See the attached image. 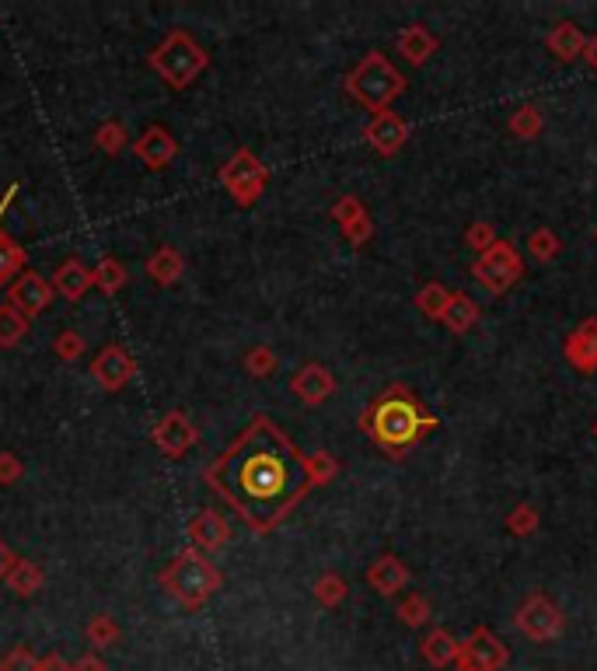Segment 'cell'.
<instances>
[{
	"label": "cell",
	"instance_id": "15",
	"mask_svg": "<svg viewBox=\"0 0 597 671\" xmlns=\"http://www.w3.org/2000/svg\"><path fill=\"white\" fill-rule=\"evenodd\" d=\"M290 388H294V392L301 395L304 402H322L325 395L332 392V378L318 364H308V367H301V371L294 374Z\"/></svg>",
	"mask_w": 597,
	"mask_h": 671
},
{
	"label": "cell",
	"instance_id": "10",
	"mask_svg": "<svg viewBox=\"0 0 597 671\" xmlns=\"http://www.w3.org/2000/svg\"><path fill=\"white\" fill-rule=\"evenodd\" d=\"M350 88L357 91L364 102L381 105L395 91V74L381 60H367L364 67H360L357 74L350 77Z\"/></svg>",
	"mask_w": 597,
	"mask_h": 671
},
{
	"label": "cell",
	"instance_id": "26",
	"mask_svg": "<svg viewBox=\"0 0 597 671\" xmlns=\"http://www.w3.org/2000/svg\"><path fill=\"white\" fill-rule=\"evenodd\" d=\"M39 661L28 647H14L4 661H0V671H39Z\"/></svg>",
	"mask_w": 597,
	"mask_h": 671
},
{
	"label": "cell",
	"instance_id": "8",
	"mask_svg": "<svg viewBox=\"0 0 597 671\" xmlns=\"http://www.w3.org/2000/svg\"><path fill=\"white\" fill-rule=\"evenodd\" d=\"M49 301H53V284H49L46 277H39V273H21L11 284V291H7V305L18 308L28 319L46 312Z\"/></svg>",
	"mask_w": 597,
	"mask_h": 671
},
{
	"label": "cell",
	"instance_id": "5",
	"mask_svg": "<svg viewBox=\"0 0 597 671\" xmlns=\"http://www.w3.org/2000/svg\"><path fill=\"white\" fill-rule=\"evenodd\" d=\"M416 427H419L416 409H412L409 402H402V399L381 402L378 413H374V434H378L381 444H392V448H398V444H405V441H412Z\"/></svg>",
	"mask_w": 597,
	"mask_h": 671
},
{
	"label": "cell",
	"instance_id": "27",
	"mask_svg": "<svg viewBox=\"0 0 597 671\" xmlns=\"http://www.w3.org/2000/svg\"><path fill=\"white\" fill-rule=\"evenodd\" d=\"M371 140L381 147V151H392L395 140H398V126L392 123V119H378V123L371 126Z\"/></svg>",
	"mask_w": 597,
	"mask_h": 671
},
{
	"label": "cell",
	"instance_id": "18",
	"mask_svg": "<svg viewBox=\"0 0 597 671\" xmlns=\"http://www.w3.org/2000/svg\"><path fill=\"white\" fill-rule=\"evenodd\" d=\"M28 315H21L18 308L0 305V346H18L28 336Z\"/></svg>",
	"mask_w": 597,
	"mask_h": 671
},
{
	"label": "cell",
	"instance_id": "29",
	"mask_svg": "<svg viewBox=\"0 0 597 671\" xmlns=\"http://www.w3.org/2000/svg\"><path fill=\"white\" fill-rule=\"evenodd\" d=\"M18 476H21V462H18V455H11V451H0V486L18 483Z\"/></svg>",
	"mask_w": 597,
	"mask_h": 671
},
{
	"label": "cell",
	"instance_id": "11",
	"mask_svg": "<svg viewBox=\"0 0 597 671\" xmlns=\"http://www.w3.org/2000/svg\"><path fill=\"white\" fill-rule=\"evenodd\" d=\"M189 539H193L199 549H220L227 539H231V528H227V521L210 507V511H199L193 518V525H189Z\"/></svg>",
	"mask_w": 597,
	"mask_h": 671
},
{
	"label": "cell",
	"instance_id": "31",
	"mask_svg": "<svg viewBox=\"0 0 597 671\" xmlns=\"http://www.w3.org/2000/svg\"><path fill=\"white\" fill-rule=\"evenodd\" d=\"M74 671H109V665L98 654H84L81 661H74Z\"/></svg>",
	"mask_w": 597,
	"mask_h": 671
},
{
	"label": "cell",
	"instance_id": "3",
	"mask_svg": "<svg viewBox=\"0 0 597 671\" xmlns=\"http://www.w3.org/2000/svg\"><path fill=\"white\" fill-rule=\"evenodd\" d=\"M206 63H210V56H206L203 46H196L182 28L168 32L165 39L151 49V67L158 70L172 88H189L206 70Z\"/></svg>",
	"mask_w": 597,
	"mask_h": 671
},
{
	"label": "cell",
	"instance_id": "23",
	"mask_svg": "<svg viewBox=\"0 0 597 671\" xmlns=\"http://www.w3.org/2000/svg\"><path fill=\"white\" fill-rule=\"evenodd\" d=\"M53 353L60 360H81L84 357V336L74 333V329H67V333H60L53 339Z\"/></svg>",
	"mask_w": 597,
	"mask_h": 671
},
{
	"label": "cell",
	"instance_id": "16",
	"mask_svg": "<svg viewBox=\"0 0 597 671\" xmlns=\"http://www.w3.org/2000/svg\"><path fill=\"white\" fill-rule=\"evenodd\" d=\"M7 588L14 591V595H21V598H28V595H35V591L42 588V581H46V577H42V570L35 567L32 560H14V567L7 570Z\"/></svg>",
	"mask_w": 597,
	"mask_h": 671
},
{
	"label": "cell",
	"instance_id": "33",
	"mask_svg": "<svg viewBox=\"0 0 597 671\" xmlns=\"http://www.w3.org/2000/svg\"><path fill=\"white\" fill-rule=\"evenodd\" d=\"M14 193H18V186L7 189V196H4V200H0V214H4V207H7V203H11V196H14Z\"/></svg>",
	"mask_w": 597,
	"mask_h": 671
},
{
	"label": "cell",
	"instance_id": "1",
	"mask_svg": "<svg viewBox=\"0 0 597 671\" xmlns=\"http://www.w3.org/2000/svg\"><path fill=\"white\" fill-rule=\"evenodd\" d=\"M206 483L255 532H269L276 518H283L290 504L301 497L308 483V465L297 458L294 444L266 416H255L252 427L206 469Z\"/></svg>",
	"mask_w": 597,
	"mask_h": 671
},
{
	"label": "cell",
	"instance_id": "19",
	"mask_svg": "<svg viewBox=\"0 0 597 671\" xmlns=\"http://www.w3.org/2000/svg\"><path fill=\"white\" fill-rule=\"evenodd\" d=\"M21 266H25V249H21V245L14 242L11 235H4V231H0V287H4L7 280L18 277Z\"/></svg>",
	"mask_w": 597,
	"mask_h": 671
},
{
	"label": "cell",
	"instance_id": "32",
	"mask_svg": "<svg viewBox=\"0 0 597 671\" xmlns=\"http://www.w3.org/2000/svg\"><path fill=\"white\" fill-rule=\"evenodd\" d=\"M14 560H18V556H14L11 549H7V542L0 539V581H4V577H7V570L14 567Z\"/></svg>",
	"mask_w": 597,
	"mask_h": 671
},
{
	"label": "cell",
	"instance_id": "6",
	"mask_svg": "<svg viewBox=\"0 0 597 671\" xmlns=\"http://www.w3.org/2000/svg\"><path fill=\"white\" fill-rule=\"evenodd\" d=\"M151 437H154V444L161 448V455L182 458L189 448H196L199 430H196V423L182 413V409H172V413H165L158 423H154Z\"/></svg>",
	"mask_w": 597,
	"mask_h": 671
},
{
	"label": "cell",
	"instance_id": "28",
	"mask_svg": "<svg viewBox=\"0 0 597 671\" xmlns=\"http://www.w3.org/2000/svg\"><path fill=\"white\" fill-rule=\"evenodd\" d=\"M315 595H318V602L322 605H336L339 598H343V581H339V577H322L318 588H315Z\"/></svg>",
	"mask_w": 597,
	"mask_h": 671
},
{
	"label": "cell",
	"instance_id": "24",
	"mask_svg": "<svg viewBox=\"0 0 597 671\" xmlns=\"http://www.w3.org/2000/svg\"><path fill=\"white\" fill-rule=\"evenodd\" d=\"M423 654H426V661H430V665H447V661L454 658V644H451V637H447V633H433V637L426 640Z\"/></svg>",
	"mask_w": 597,
	"mask_h": 671
},
{
	"label": "cell",
	"instance_id": "14",
	"mask_svg": "<svg viewBox=\"0 0 597 671\" xmlns=\"http://www.w3.org/2000/svg\"><path fill=\"white\" fill-rule=\"evenodd\" d=\"M503 665V651L489 633H475L465 651V671H496Z\"/></svg>",
	"mask_w": 597,
	"mask_h": 671
},
{
	"label": "cell",
	"instance_id": "2",
	"mask_svg": "<svg viewBox=\"0 0 597 671\" xmlns=\"http://www.w3.org/2000/svg\"><path fill=\"white\" fill-rule=\"evenodd\" d=\"M161 584H165L168 595L179 598L186 609H199V605H206L217 595L220 574L206 556H199L196 549H186V553H179L168 563V570L161 574Z\"/></svg>",
	"mask_w": 597,
	"mask_h": 671
},
{
	"label": "cell",
	"instance_id": "7",
	"mask_svg": "<svg viewBox=\"0 0 597 671\" xmlns=\"http://www.w3.org/2000/svg\"><path fill=\"white\" fill-rule=\"evenodd\" d=\"M133 374H137V364H133V357L119 343L105 346L95 357V364H91V378H95L105 392H119L123 385H130Z\"/></svg>",
	"mask_w": 597,
	"mask_h": 671
},
{
	"label": "cell",
	"instance_id": "9",
	"mask_svg": "<svg viewBox=\"0 0 597 671\" xmlns=\"http://www.w3.org/2000/svg\"><path fill=\"white\" fill-rule=\"evenodd\" d=\"M133 154L140 158V165H147L151 172H161L175 161L179 154V140L165 130V126H147L144 137L133 140Z\"/></svg>",
	"mask_w": 597,
	"mask_h": 671
},
{
	"label": "cell",
	"instance_id": "12",
	"mask_svg": "<svg viewBox=\"0 0 597 671\" xmlns=\"http://www.w3.org/2000/svg\"><path fill=\"white\" fill-rule=\"evenodd\" d=\"M88 287H95V284H91V270L81 263V259H67V263H63L60 270H56V277H53V291H60L67 301L84 298V294H88Z\"/></svg>",
	"mask_w": 597,
	"mask_h": 671
},
{
	"label": "cell",
	"instance_id": "25",
	"mask_svg": "<svg viewBox=\"0 0 597 671\" xmlns=\"http://www.w3.org/2000/svg\"><path fill=\"white\" fill-rule=\"evenodd\" d=\"M245 367H248V374H255V378H266V374H273V367H276L273 350H269V346H255V350H248Z\"/></svg>",
	"mask_w": 597,
	"mask_h": 671
},
{
	"label": "cell",
	"instance_id": "17",
	"mask_svg": "<svg viewBox=\"0 0 597 671\" xmlns=\"http://www.w3.org/2000/svg\"><path fill=\"white\" fill-rule=\"evenodd\" d=\"M91 284H95L98 291H105V294H119L126 287V266L119 263V259L105 256L102 263L91 270Z\"/></svg>",
	"mask_w": 597,
	"mask_h": 671
},
{
	"label": "cell",
	"instance_id": "4",
	"mask_svg": "<svg viewBox=\"0 0 597 671\" xmlns=\"http://www.w3.org/2000/svg\"><path fill=\"white\" fill-rule=\"evenodd\" d=\"M266 168H262V161L255 158L252 151H234L231 161H227L224 168H220V182H224V189L234 196V203H241V207H248V203H255L262 196V189H266Z\"/></svg>",
	"mask_w": 597,
	"mask_h": 671
},
{
	"label": "cell",
	"instance_id": "22",
	"mask_svg": "<svg viewBox=\"0 0 597 671\" xmlns=\"http://www.w3.org/2000/svg\"><path fill=\"white\" fill-rule=\"evenodd\" d=\"M371 584L378 591H385V595L398 591V584H402V570H398V563L395 560H381L378 567L371 570Z\"/></svg>",
	"mask_w": 597,
	"mask_h": 671
},
{
	"label": "cell",
	"instance_id": "30",
	"mask_svg": "<svg viewBox=\"0 0 597 671\" xmlns=\"http://www.w3.org/2000/svg\"><path fill=\"white\" fill-rule=\"evenodd\" d=\"M39 671H74L67 658H60V654H46V658L39 661Z\"/></svg>",
	"mask_w": 597,
	"mask_h": 671
},
{
	"label": "cell",
	"instance_id": "13",
	"mask_svg": "<svg viewBox=\"0 0 597 671\" xmlns=\"http://www.w3.org/2000/svg\"><path fill=\"white\" fill-rule=\"evenodd\" d=\"M182 273H186V259H182V252L172 249V245H165V249H158L151 259H147V277L161 287L175 284Z\"/></svg>",
	"mask_w": 597,
	"mask_h": 671
},
{
	"label": "cell",
	"instance_id": "21",
	"mask_svg": "<svg viewBox=\"0 0 597 671\" xmlns=\"http://www.w3.org/2000/svg\"><path fill=\"white\" fill-rule=\"evenodd\" d=\"M126 126L119 123V119H112V123H105V126H98V133H95V144H98V151H105V154H119L126 147Z\"/></svg>",
	"mask_w": 597,
	"mask_h": 671
},
{
	"label": "cell",
	"instance_id": "20",
	"mask_svg": "<svg viewBox=\"0 0 597 671\" xmlns=\"http://www.w3.org/2000/svg\"><path fill=\"white\" fill-rule=\"evenodd\" d=\"M88 640L98 647V651H105V647H112L119 640V626L112 616H105V612H98L95 619L88 623Z\"/></svg>",
	"mask_w": 597,
	"mask_h": 671
}]
</instances>
